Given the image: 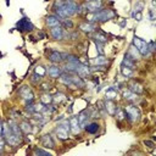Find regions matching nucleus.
<instances>
[{
    "label": "nucleus",
    "mask_w": 156,
    "mask_h": 156,
    "mask_svg": "<svg viewBox=\"0 0 156 156\" xmlns=\"http://www.w3.org/2000/svg\"><path fill=\"white\" fill-rule=\"evenodd\" d=\"M63 60H66L68 63H73V65H77V63H79L80 61H79V58L76 56V55H72V54H63Z\"/></svg>",
    "instance_id": "5701e85b"
},
{
    "label": "nucleus",
    "mask_w": 156,
    "mask_h": 156,
    "mask_svg": "<svg viewBox=\"0 0 156 156\" xmlns=\"http://www.w3.org/2000/svg\"><path fill=\"white\" fill-rule=\"evenodd\" d=\"M147 48H149L150 52H151V51H154V50H155V41H154V40L149 41V43H147Z\"/></svg>",
    "instance_id": "a19ab883"
},
{
    "label": "nucleus",
    "mask_w": 156,
    "mask_h": 156,
    "mask_svg": "<svg viewBox=\"0 0 156 156\" xmlns=\"http://www.w3.org/2000/svg\"><path fill=\"white\" fill-rule=\"evenodd\" d=\"M61 23H62V26H63L65 28H67V29H72V28H73V22H72L71 20H68V18H65Z\"/></svg>",
    "instance_id": "473e14b6"
},
{
    "label": "nucleus",
    "mask_w": 156,
    "mask_h": 156,
    "mask_svg": "<svg viewBox=\"0 0 156 156\" xmlns=\"http://www.w3.org/2000/svg\"><path fill=\"white\" fill-rule=\"evenodd\" d=\"M41 89H43V90H48V89H50V84H48V83L41 84Z\"/></svg>",
    "instance_id": "a18cd8bd"
},
{
    "label": "nucleus",
    "mask_w": 156,
    "mask_h": 156,
    "mask_svg": "<svg viewBox=\"0 0 156 156\" xmlns=\"http://www.w3.org/2000/svg\"><path fill=\"white\" fill-rule=\"evenodd\" d=\"M30 80H32V83H34V84H38V83L41 80V76H39L38 73H34V74L32 76V78H30Z\"/></svg>",
    "instance_id": "c9c22d12"
},
{
    "label": "nucleus",
    "mask_w": 156,
    "mask_h": 156,
    "mask_svg": "<svg viewBox=\"0 0 156 156\" xmlns=\"http://www.w3.org/2000/svg\"><path fill=\"white\" fill-rule=\"evenodd\" d=\"M149 17H150V21H154V20H155V16H154V10H149Z\"/></svg>",
    "instance_id": "c03bdc74"
},
{
    "label": "nucleus",
    "mask_w": 156,
    "mask_h": 156,
    "mask_svg": "<svg viewBox=\"0 0 156 156\" xmlns=\"http://www.w3.org/2000/svg\"><path fill=\"white\" fill-rule=\"evenodd\" d=\"M143 7H144V4L143 2H138L136 5H135V11H138V12H141V10H143Z\"/></svg>",
    "instance_id": "ea45409f"
},
{
    "label": "nucleus",
    "mask_w": 156,
    "mask_h": 156,
    "mask_svg": "<svg viewBox=\"0 0 156 156\" xmlns=\"http://www.w3.org/2000/svg\"><path fill=\"white\" fill-rule=\"evenodd\" d=\"M46 56H48V60L50 61V62H52V63H60V62H62L63 61V54L62 52H60V51H57V50H49V52L46 54Z\"/></svg>",
    "instance_id": "1a4fd4ad"
},
{
    "label": "nucleus",
    "mask_w": 156,
    "mask_h": 156,
    "mask_svg": "<svg viewBox=\"0 0 156 156\" xmlns=\"http://www.w3.org/2000/svg\"><path fill=\"white\" fill-rule=\"evenodd\" d=\"M144 144L147 145V147H151V149L155 147V144H154V141H151V140H144Z\"/></svg>",
    "instance_id": "79ce46f5"
},
{
    "label": "nucleus",
    "mask_w": 156,
    "mask_h": 156,
    "mask_svg": "<svg viewBox=\"0 0 156 156\" xmlns=\"http://www.w3.org/2000/svg\"><path fill=\"white\" fill-rule=\"evenodd\" d=\"M128 87H129V90H132V91L135 93L136 95L144 93V88H143V85H141L140 83H138V82H132V83H129Z\"/></svg>",
    "instance_id": "6ab92c4d"
},
{
    "label": "nucleus",
    "mask_w": 156,
    "mask_h": 156,
    "mask_svg": "<svg viewBox=\"0 0 156 156\" xmlns=\"http://www.w3.org/2000/svg\"><path fill=\"white\" fill-rule=\"evenodd\" d=\"M38 37H39L40 39H43V38H44V34H43V33H39V34H38Z\"/></svg>",
    "instance_id": "de8ad7c7"
},
{
    "label": "nucleus",
    "mask_w": 156,
    "mask_h": 156,
    "mask_svg": "<svg viewBox=\"0 0 156 156\" xmlns=\"http://www.w3.org/2000/svg\"><path fill=\"white\" fill-rule=\"evenodd\" d=\"M122 66H126V67H129V68H134L135 67V60L127 52L124 55V58L122 60Z\"/></svg>",
    "instance_id": "a211bd4d"
},
{
    "label": "nucleus",
    "mask_w": 156,
    "mask_h": 156,
    "mask_svg": "<svg viewBox=\"0 0 156 156\" xmlns=\"http://www.w3.org/2000/svg\"><path fill=\"white\" fill-rule=\"evenodd\" d=\"M128 54H129L134 60H138V58H140V57H141V55H140L139 50H138L133 44L129 46V51H128Z\"/></svg>",
    "instance_id": "a878e982"
},
{
    "label": "nucleus",
    "mask_w": 156,
    "mask_h": 156,
    "mask_svg": "<svg viewBox=\"0 0 156 156\" xmlns=\"http://www.w3.org/2000/svg\"><path fill=\"white\" fill-rule=\"evenodd\" d=\"M104 105H105V110H106V111H107V113H108V115H111V116H113V115L116 113V111L118 110V106L115 104V101H113V100L106 99V101L104 102Z\"/></svg>",
    "instance_id": "ddd939ff"
},
{
    "label": "nucleus",
    "mask_w": 156,
    "mask_h": 156,
    "mask_svg": "<svg viewBox=\"0 0 156 156\" xmlns=\"http://www.w3.org/2000/svg\"><path fill=\"white\" fill-rule=\"evenodd\" d=\"M66 99V95L63 94V93H57L54 98H52V101H55V102H61V101H63Z\"/></svg>",
    "instance_id": "2f4dec72"
},
{
    "label": "nucleus",
    "mask_w": 156,
    "mask_h": 156,
    "mask_svg": "<svg viewBox=\"0 0 156 156\" xmlns=\"http://www.w3.org/2000/svg\"><path fill=\"white\" fill-rule=\"evenodd\" d=\"M123 98H124L126 100L133 101V100H135V99L138 98V95H136L135 93H133L132 90H129V89H124V90H123Z\"/></svg>",
    "instance_id": "b1692460"
},
{
    "label": "nucleus",
    "mask_w": 156,
    "mask_h": 156,
    "mask_svg": "<svg viewBox=\"0 0 156 156\" xmlns=\"http://www.w3.org/2000/svg\"><path fill=\"white\" fill-rule=\"evenodd\" d=\"M34 110H35V112H44L46 110V107L44 106L43 102H40V104H34Z\"/></svg>",
    "instance_id": "72a5a7b5"
},
{
    "label": "nucleus",
    "mask_w": 156,
    "mask_h": 156,
    "mask_svg": "<svg viewBox=\"0 0 156 156\" xmlns=\"http://www.w3.org/2000/svg\"><path fill=\"white\" fill-rule=\"evenodd\" d=\"M82 7L89 12H98V10H100L102 7V1L101 0H89V1H85Z\"/></svg>",
    "instance_id": "0eeeda50"
},
{
    "label": "nucleus",
    "mask_w": 156,
    "mask_h": 156,
    "mask_svg": "<svg viewBox=\"0 0 156 156\" xmlns=\"http://www.w3.org/2000/svg\"><path fill=\"white\" fill-rule=\"evenodd\" d=\"M7 124H9V127H10V130H11L13 134H16L18 138H21V128H20V124H17L13 119H10V121L7 122Z\"/></svg>",
    "instance_id": "aec40b11"
},
{
    "label": "nucleus",
    "mask_w": 156,
    "mask_h": 156,
    "mask_svg": "<svg viewBox=\"0 0 156 156\" xmlns=\"http://www.w3.org/2000/svg\"><path fill=\"white\" fill-rule=\"evenodd\" d=\"M55 133H56V135H57L58 139H61V140L67 139L68 138V134H69V123H68V121L60 122L56 126V128H55Z\"/></svg>",
    "instance_id": "f03ea898"
},
{
    "label": "nucleus",
    "mask_w": 156,
    "mask_h": 156,
    "mask_svg": "<svg viewBox=\"0 0 156 156\" xmlns=\"http://www.w3.org/2000/svg\"><path fill=\"white\" fill-rule=\"evenodd\" d=\"M48 72H49V76H50L51 78H58V77L61 76V73H62L61 67H58V66H56V65L49 66V67H48Z\"/></svg>",
    "instance_id": "dca6fc26"
},
{
    "label": "nucleus",
    "mask_w": 156,
    "mask_h": 156,
    "mask_svg": "<svg viewBox=\"0 0 156 156\" xmlns=\"http://www.w3.org/2000/svg\"><path fill=\"white\" fill-rule=\"evenodd\" d=\"M50 35H51L52 39H55V40H62V39H63V35H65L63 27H62V26L52 27V28L50 29Z\"/></svg>",
    "instance_id": "9d476101"
},
{
    "label": "nucleus",
    "mask_w": 156,
    "mask_h": 156,
    "mask_svg": "<svg viewBox=\"0 0 156 156\" xmlns=\"http://www.w3.org/2000/svg\"><path fill=\"white\" fill-rule=\"evenodd\" d=\"M105 95H106V99L113 100V99H116V98H117V91L115 90V88H108V89L106 90Z\"/></svg>",
    "instance_id": "c85d7f7f"
},
{
    "label": "nucleus",
    "mask_w": 156,
    "mask_h": 156,
    "mask_svg": "<svg viewBox=\"0 0 156 156\" xmlns=\"http://www.w3.org/2000/svg\"><path fill=\"white\" fill-rule=\"evenodd\" d=\"M40 102H43L44 105H49V104L52 102V96L49 93H44L40 98Z\"/></svg>",
    "instance_id": "cd10ccee"
},
{
    "label": "nucleus",
    "mask_w": 156,
    "mask_h": 156,
    "mask_svg": "<svg viewBox=\"0 0 156 156\" xmlns=\"http://www.w3.org/2000/svg\"><path fill=\"white\" fill-rule=\"evenodd\" d=\"M133 45L139 50L141 56H147L150 54V50L147 48V43L144 39H141L136 35H134V38H133Z\"/></svg>",
    "instance_id": "39448f33"
},
{
    "label": "nucleus",
    "mask_w": 156,
    "mask_h": 156,
    "mask_svg": "<svg viewBox=\"0 0 156 156\" xmlns=\"http://www.w3.org/2000/svg\"><path fill=\"white\" fill-rule=\"evenodd\" d=\"M91 62H93L94 65H101V66H104V65H106V63L108 62V60H107L104 55H100V56H98V57L93 58V60H91Z\"/></svg>",
    "instance_id": "bb28decb"
},
{
    "label": "nucleus",
    "mask_w": 156,
    "mask_h": 156,
    "mask_svg": "<svg viewBox=\"0 0 156 156\" xmlns=\"http://www.w3.org/2000/svg\"><path fill=\"white\" fill-rule=\"evenodd\" d=\"M46 26L52 28V27H56V26H61V20L58 16L56 15H50L46 17Z\"/></svg>",
    "instance_id": "4468645a"
},
{
    "label": "nucleus",
    "mask_w": 156,
    "mask_h": 156,
    "mask_svg": "<svg viewBox=\"0 0 156 156\" xmlns=\"http://www.w3.org/2000/svg\"><path fill=\"white\" fill-rule=\"evenodd\" d=\"M79 29L85 32V33H90V32H94L96 29V24L94 22H83L79 24Z\"/></svg>",
    "instance_id": "2eb2a0df"
},
{
    "label": "nucleus",
    "mask_w": 156,
    "mask_h": 156,
    "mask_svg": "<svg viewBox=\"0 0 156 156\" xmlns=\"http://www.w3.org/2000/svg\"><path fill=\"white\" fill-rule=\"evenodd\" d=\"M76 73H77L78 76H80V77H87V76H89V73H90V68H89L87 65L79 62V63L76 65Z\"/></svg>",
    "instance_id": "f8f14e48"
},
{
    "label": "nucleus",
    "mask_w": 156,
    "mask_h": 156,
    "mask_svg": "<svg viewBox=\"0 0 156 156\" xmlns=\"http://www.w3.org/2000/svg\"><path fill=\"white\" fill-rule=\"evenodd\" d=\"M54 11L60 18H68L79 12V6L73 0H55Z\"/></svg>",
    "instance_id": "f257e3e1"
},
{
    "label": "nucleus",
    "mask_w": 156,
    "mask_h": 156,
    "mask_svg": "<svg viewBox=\"0 0 156 156\" xmlns=\"http://www.w3.org/2000/svg\"><path fill=\"white\" fill-rule=\"evenodd\" d=\"M0 136H2V123L0 121Z\"/></svg>",
    "instance_id": "49530a36"
},
{
    "label": "nucleus",
    "mask_w": 156,
    "mask_h": 156,
    "mask_svg": "<svg viewBox=\"0 0 156 156\" xmlns=\"http://www.w3.org/2000/svg\"><path fill=\"white\" fill-rule=\"evenodd\" d=\"M68 123H69V130L73 134H78L80 132V126H79V122H78V117L72 116L68 119Z\"/></svg>",
    "instance_id": "9b49d317"
},
{
    "label": "nucleus",
    "mask_w": 156,
    "mask_h": 156,
    "mask_svg": "<svg viewBox=\"0 0 156 156\" xmlns=\"http://www.w3.org/2000/svg\"><path fill=\"white\" fill-rule=\"evenodd\" d=\"M115 115H116V118H117L118 121H122V119L126 117V116H124V111H123V110H119V108L116 111Z\"/></svg>",
    "instance_id": "e433bc0d"
},
{
    "label": "nucleus",
    "mask_w": 156,
    "mask_h": 156,
    "mask_svg": "<svg viewBox=\"0 0 156 156\" xmlns=\"http://www.w3.org/2000/svg\"><path fill=\"white\" fill-rule=\"evenodd\" d=\"M26 111L29 112V113H34V112H35V110H34V105H33V104L27 105V106H26Z\"/></svg>",
    "instance_id": "58836bf2"
},
{
    "label": "nucleus",
    "mask_w": 156,
    "mask_h": 156,
    "mask_svg": "<svg viewBox=\"0 0 156 156\" xmlns=\"http://www.w3.org/2000/svg\"><path fill=\"white\" fill-rule=\"evenodd\" d=\"M41 145L44 147H50V149L54 147L55 143H54V140H52V138H51L50 134H45V135L41 136Z\"/></svg>",
    "instance_id": "412c9836"
},
{
    "label": "nucleus",
    "mask_w": 156,
    "mask_h": 156,
    "mask_svg": "<svg viewBox=\"0 0 156 156\" xmlns=\"http://www.w3.org/2000/svg\"><path fill=\"white\" fill-rule=\"evenodd\" d=\"M121 73L124 76V77H127V78H129V77H132L133 76V68H129V67H126V66H122V68H121Z\"/></svg>",
    "instance_id": "7c9ffc66"
},
{
    "label": "nucleus",
    "mask_w": 156,
    "mask_h": 156,
    "mask_svg": "<svg viewBox=\"0 0 156 156\" xmlns=\"http://www.w3.org/2000/svg\"><path fill=\"white\" fill-rule=\"evenodd\" d=\"M16 28H17L20 32H30V30H33L34 26H33V23L30 22L29 18L22 17V18L16 23Z\"/></svg>",
    "instance_id": "423d86ee"
},
{
    "label": "nucleus",
    "mask_w": 156,
    "mask_h": 156,
    "mask_svg": "<svg viewBox=\"0 0 156 156\" xmlns=\"http://www.w3.org/2000/svg\"><path fill=\"white\" fill-rule=\"evenodd\" d=\"M35 73H38L39 76H44L45 73H46V69L43 67V66H37V68H35Z\"/></svg>",
    "instance_id": "4c0bfd02"
},
{
    "label": "nucleus",
    "mask_w": 156,
    "mask_h": 156,
    "mask_svg": "<svg viewBox=\"0 0 156 156\" xmlns=\"http://www.w3.org/2000/svg\"><path fill=\"white\" fill-rule=\"evenodd\" d=\"M113 16H115V12L112 10H100L99 12H94V15L91 16V20L89 22H93V21L106 22V21L111 20Z\"/></svg>",
    "instance_id": "7ed1b4c3"
},
{
    "label": "nucleus",
    "mask_w": 156,
    "mask_h": 156,
    "mask_svg": "<svg viewBox=\"0 0 156 156\" xmlns=\"http://www.w3.org/2000/svg\"><path fill=\"white\" fill-rule=\"evenodd\" d=\"M124 116L130 121V122H135L140 118V111L136 106L134 105H127L124 107Z\"/></svg>",
    "instance_id": "20e7f679"
},
{
    "label": "nucleus",
    "mask_w": 156,
    "mask_h": 156,
    "mask_svg": "<svg viewBox=\"0 0 156 156\" xmlns=\"http://www.w3.org/2000/svg\"><path fill=\"white\" fill-rule=\"evenodd\" d=\"M34 155H51V152L50 151H48V150H43V149H39V147H37L35 150H34Z\"/></svg>",
    "instance_id": "f704fd0d"
},
{
    "label": "nucleus",
    "mask_w": 156,
    "mask_h": 156,
    "mask_svg": "<svg viewBox=\"0 0 156 156\" xmlns=\"http://www.w3.org/2000/svg\"><path fill=\"white\" fill-rule=\"evenodd\" d=\"M89 118H90V115H89L88 110H83V111L78 115V122H79V126H80V127H85V126H87V122H88Z\"/></svg>",
    "instance_id": "f3484780"
},
{
    "label": "nucleus",
    "mask_w": 156,
    "mask_h": 156,
    "mask_svg": "<svg viewBox=\"0 0 156 156\" xmlns=\"http://www.w3.org/2000/svg\"><path fill=\"white\" fill-rule=\"evenodd\" d=\"M99 127H100V126H99L96 122H91V123H88L84 128H85V130H87L88 133H90V134H95V133H98Z\"/></svg>",
    "instance_id": "4be33fe9"
},
{
    "label": "nucleus",
    "mask_w": 156,
    "mask_h": 156,
    "mask_svg": "<svg viewBox=\"0 0 156 156\" xmlns=\"http://www.w3.org/2000/svg\"><path fill=\"white\" fill-rule=\"evenodd\" d=\"M20 128H21V132L23 133H30L32 132V124L28 122V121H22L20 123Z\"/></svg>",
    "instance_id": "393cba45"
},
{
    "label": "nucleus",
    "mask_w": 156,
    "mask_h": 156,
    "mask_svg": "<svg viewBox=\"0 0 156 156\" xmlns=\"http://www.w3.org/2000/svg\"><path fill=\"white\" fill-rule=\"evenodd\" d=\"M20 95L21 98L26 101V102H32L33 99H34V94L32 91V89L28 87V85H22L20 88Z\"/></svg>",
    "instance_id": "6e6552de"
},
{
    "label": "nucleus",
    "mask_w": 156,
    "mask_h": 156,
    "mask_svg": "<svg viewBox=\"0 0 156 156\" xmlns=\"http://www.w3.org/2000/svg\"><path fill=\"white\" fill-rule=\"evenodd\" d=\"M95 41H99V43L104 44V43L107 41V38H106V35H105L104 33H101V32H96V33H95Z\"/></svg>",
    "instance_id": "c756f323"
},
{
    "label": "nucleus",
    "mask_w": 156,
    "mask_h": 156,
    "mask_svg": "<svg viewBox=\"0 0 156 156\" xmlns=\"http://www.w3.org/2000/svg\"><path fill=\"white\" fill-rule=\"evenodd\" d=\"M5 143H6V141H5V138H4V136H0V151L4 149Z\"/></svg>",
    "instance_id": "37998d69"
}]
</instances>
